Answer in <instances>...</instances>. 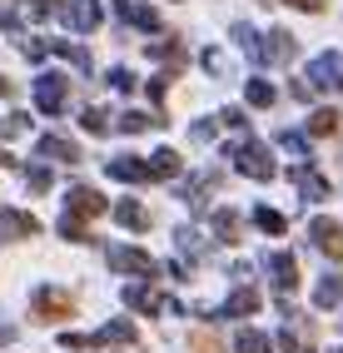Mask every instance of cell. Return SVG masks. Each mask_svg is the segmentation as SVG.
<instances>
[{
  "instance_id": "cell-1",
  "label": "cell",
  "mask_w": 343,
  "mask_h": 353,
  "mask_svg": "<svg viewBox=\"0 0 343 353\" xmlns=\"http://www.w3.org/2000/svg\"><path fill=\"white\" fill-rule=\"evenodd\" d=\"M234 40L249 50V60H254V65H284V60H293V50H299L289 30H269V40H259L249 26H234Z\"/></svg>"
},
{
  "instance_id": "cell-2",
  "label": "cell",
  "mask_w": 343,
  "mask_h": 353,
  "mask_svg": "<svg viewBox=\"0 0 343 353\" xmlns=\"http://www.w3.org/2000/svg\"><path fill=\"white\" fill-rule=\"evenodd\" d=\"M30 309H35L40 323H60V319L75 314V299L65 294V289H35V294H30Z\"/></svg>"
},
{
  "instance_id": "cell-3",
  "label": "cell",
  "mask_w": 343,
  "mask_h": 353,
  "mask_svg": "<svg viewBox=\"0 0 343 353\" xmlns=\"http://www.w3.org/2000/svg\"><path fill=\"white\" fill-rule=\"evenodd\" d=\"M229 154H234V170H244L249 179H273V159H269V150L259 139H244V145H234Z\"/></svg>"
},
{
  "instance_id": "cell-4",
  "label": "cell",
  "mask_w": 343,
  "mask_h": 353,
  "mask_svg": "<svg viewBox=\"0 0 343 353\" xmlns=\"http://www.w3.org/2000/svg\"><path fill=\"white\" fill-rule=\"evenodd\" d=\"M105 259H110V269H114V274H134V279H154V274H159V264H154L145 249H125V244H114Z\"/></svg>"
},
{
  "instance_id": "cell-5",
  "label": "cell",
  "mask_w": 343,
  "mask_h": 353,
  "mask_svg": "<svg viewBox=\"0 0 343 353\" xmlns=\"http://www.w3.org/2000/svg\"><path fill=\"white\" fill-rule=\"evenodd\" d=\"M279 348H284V353H313V323H309L304 314L289 309V319H284V328H279Z\"/></svg>"
},
{
  "instance_id": "cell-6",
  "label": "cell",
  "mask_w": 343,
  "mask_h": 353,
  "mask_svg": "<svg viewBox=\"0 0 343 353\" xmlns=\"http://www.w3.org/2000/svg\"><path fill=\"white\" fill-rule=\"evenodd\" d=\"M65 95H70V75H40V80H35V105H40V114H60V110H65Z\"/></svg>"
},
{
  "instance_id": "cell-7",
  "label": "cell",
  "mask_w": 343,
  "mask_h": 353,
  "mask_svg": "<svg viewBox=\"0 0 343 353\" xmlns=\"http://www.w3.org/2000/svg\"><path fill=\"white\" fill-rule=\"evenodd\" d=\"M60 10H65V20H70V30H80V35H90L100 26V6L95 0H65Z\"/></svg>"
},
{
  "instance_id": "cell-8",
  "label": "cell",
  "mask_w": 343,
  "mask_h": 353,
  "mask_svg": "<svg viewBox=\"0 0 343 353\" xmlns=\"http://www.w3.org/2000/svg\"><path fill=\"white\" fill-rule=\"evenodd\" d=\"M309 239L324 249L329 259H343V229H338L333 219H313V224H309Z\"/></svg>"
},
{
  "instance_id": "cell-9",
  "label": "cell",
  "mask_w": 343,
  "mask_h": 353,
  "mask_svg": "<svg viewBox=\"0 0 343 353\" xmlns=\"http://www.w3.org/2000/svg\"><path fill=\"white\" fill-rule=\"evenodd\" d=\"M338 65L343 55H318L309 65V90H338Z\"/></svg>"
},
{
  "instance_id": "cell-10",
  "label": "cell",
  "mask_w": 343,
  "mask_h": 353,
  "mask_svg": "<svg viewBox=\"0 0 343 353\" xmlns=\"http://www.w3.org/2000/svg\"><path fill=\"white\" fill-rule=\"evenodd\" d=\"M105 199L95 194V190H85V184H75L70 190V209H65V214H75V219H95V214H105Z\"/></svg>"
},
{
  "instance_id": "cell-11",
  "label": "cell",
  "mask_w": 343,
  "mask_h": 353,
  "mask_svg": "<svg viewBox=\"0 0 343 353\" xmlns=\"http://www.w3.org/2000/svg\"><path fill=\"white\" fill-rule=\"evenodd\" d=\"M269 274H273V289H279V294L299 289V264H293V254H273L269 259Z\"/></svg>"
},
{
  "instance_id": "cell-12",
  "label": "cell",
  "mask_w": 343,
  "mask_h": 353,
  "mask_svg": "<svg viewBox=\"0 0 343 353\" xmlns=\"http://www.w3.org/2000/svg\"><path fill=\"white\" fill-rule=\"evenodd\" d=\"M105 170H110V179H125V184H145V179H154L149 159H110Z\"/></svg>"
},
{
  "instance_id": "cell-13",
  "label": "cell",
  "mask_w": 343,
  "mask_h": 353,
  "mask_svg": "<svg viewBox=\"0 0 343 353\" xmlns=\"http://www.w3.org/2000/svg\"><path fill=\"white\" fill-rule=\"evenodd\" d=\"M30 234H40L35 214H15V209L0 214V239H30Z\"/></svg>"
},
{
  "instance_id": "cell-14",
  "label": "cell",
  "mask_w": 343,
  "mask_h": 353,
  "mask_svg": "<svg viewBox=\"0 0 343 353\" xmlns=\"http://www.w3.org/2000/svg\"><path fill=\"white\" fill-rule=\"evenodd\" d=\"M40 154L45 159H60V164H80V145H75V139H60V134H45L40 139Z\"/></svg>"
},
{
  "instance_id": "cell-15",
  "label": "cell",
  "mask_w": 343,
  "mask_h": 353,
  "mask_svg": "<svg viewBox=\"0 0 343 353\" xmlns=\"http://www.w3.org/2000/svg\"><path fill=\"white\" fill-rule=\"evenodd\" d=\"M214 239H219V244H239V239H244L234 209H214Z\"/></svg>"
},
{
  "instance_id": "cell-16",
  "label": "cell",
  "mask_w": 343,
  "mask_h": 353,
  "mask_svg": "<svg viewBox=\"0 0 343 353\" xmlns=\"http://www.w3.org/2000/svg\"><path fill=\"white\" fill-rule=\"evenodd\" d=\"M125 303H129V309H134V314H149V309H165V299H159L154 289H145V284H129V289H125Z\"/></svg>"
},
{
  "instance_id": "cell-17",
  "label": "cell",
  "mask_w": 343,
  "mask_h": 353,
  "mask_svg": "<svg viewBox=\"0 0 343 353\" xmlns=\"http://www.w3.org/2000/svg\"><path fill=\"white\" fill-rule=\"evenodd\" d=\"M114 10H120V15L129 20V26H140V30H159V15H154L149 6H134V0H120Z\"/></svg>"
},
{
  "instance_id": "cell-18",
  "label": "cell",
  "mask_w": 343,
  "mask_h": 353,
  "mask_svg": "<svg viewBox=\"0 0 343 353\" xmlns=\"http://www.w3.org/2000/svg\"><path fill=\"white\" fill-rule=\"evenodd\" d=\"M254 309H259V289H234L224 303V314H234V319H249Z\"/></svg>"
},
{
  "instance_id": "cell-19",
  "label": "cell",
  "mask_w": 343,
  "mask_h": 353,
  "mask_svg": "<svg viewBox=\"0 0 343 353\" xmlns=\"http://www.w3.org/2000/svg\"><path fill=\"white\" fill-rule=\"evenodd\" d=\"M114 219H120L125 229H149V209L134 204V199H125V204H114Z\"/></svg>"
},
{
  "instance_id": "cell-20",
  "label": "cell",
  "mask_w": 343,
  "mask_h": 353,
  "mask_svg": "<svg viewBox=\"0 0 343 353\" xmlns=\"http://www.w3.org/2000/svg\"><path fill=\"white\" fill-rule=\"evenodd\" d=\"M140 334H134V323L129 319H114V323H105L100 334H95V343H134Z\"/></svg>"
},
{
  "instance_id": "cell-21",
  "label": "cell",
  "mask_w": 343,
  "mask_h": 353,
  "mask_svg": "<svg viewBox=\"0 0 343 353\" xmlns=\"http://www.w3.org/2000/svg\"><path fill=\"white\" fill-rule=\"evenodd\" d=\"M313 303H318V309H338V303H343V274L324 279V284L313 289Z\"/></svg>"
},
{
  "instance_id": "cell-22",
  "label": "cell",
  "mask_w": 343,
  "mask_h": 353,
  "mask_svg": "<svg viewBox=\"0 0 343 353\" xmlns=\"http://www.w3.org/2000/svg\"><path fill=\"white\" fill-rule=\"evenodd\" d=\"M293 184L304 190V199H329V184H324V174H313V170H293Z\"/></svg>"
},
{
  "instance_id": "cell-23",
  "label": "cell",
  "mask_w": 343,
  "mask_h": 353,
  "mask_svg": "<svg viewBox=\"0 0 343 353\" xmlns=\"http://www.w3.org/2000/svg\"><path fill=\"white\" fill-rule=\"evenodd\" d=\"M254 224H259L264 234H284V214H279V209H269V204L254 209Z\"/></svg>"
},
{
  "instance_id": "cell-24",
  "label": "cell",
  "mask_w": 343,
  "mask_h": 353,
  "mask_svg": "<svg viewBox=\"0 0 343 353\" xmlns=\"http://www.w3.org/2000/svg\"><path fill=\"white\" fill-rule=\"evenodd\" d=\"M239 353H273V343L259 334V328H244V334H239Z\"/></svg>"
},
{
  "instance_id": "cell-25",
  "label": "cell",
  "mask_w": 343,
  "mask_h": 353,
  "mask_svg": "<svg viewBox=\"0 0 343 353\" xmlns=\"http://www.w3.org/2000/svg\"><path fill=\"white\" fill-rule=\"evenodd\" d=\"M249 105H254V110H269V105H273V85H269V80H249Z\"/></svg>"
},
{
  "instance_id": "cell-26",
  "label": "cell",
  "mask_w": 343,
  "mask_h": 353,
  "mask_svg": "<svg viewBox=\"0 0 343 353\" xmlns=\"http://www.w3.org/2000/svg\"><path fill=\"white\" fill-rule=\"evenodd\" d=\"M333 130H338V110H313L309 134H333Z\"/></svg>"
},
{
  "instance_id": "cell-27",
  "label": "cell",
  "mask_w": 343,
  "mask_h": 353,
  "mask_svg": "<svg viewBox=\"0 0 343 353\" xmlns=\"http://www.w3.org/2000/svg\"><path fill=\"white\" fill-rule=\"evenodd\" d=\"M60 234H65L70 244H85V239H90V234H85V219H75V214H65V219H60Z\"/></svg>"
},
{
  "instance_id": "cell-28",
  "label": "cell",
  "mask_w": 343,
  "mask_h": 353,
  "mask_svg": "<svg viewBox=\"0 0 343 353\" xmlns=\"http://www.w3.org/2000/svg\"><path fill=\"white\" fill-rule=\"evenodd\" d=\"M25 184H30L35 194H45V190H50V170H45V164H30V170H25Z\"/></svg>"
},
{
  "instance_id": "cell-29",
  "label": "cell",
  "mask_w": 343,
  "mask_h": 353,
  "mask_svg": "<svg viewBox=\"0 0 343 353\" xmlns=\"http://www.w3.org/2000/svg\"><path fill=\"white\" fill-rule=\"evenodd\" d=\"M25 130H30L25 114H10V120H0V139H15V134H25Z\"/></svg>"
},
{
  "instance_id": "cell-30",
  "label": "cell",
  "mask_w": 343,
  "mask_h": 353,
  "mask_svg": "<svg viewBox=\"0 0 343 353\" xmlns=\"http://www.w3.org/2000/svg\"><path fill=\"white\" fill-rule=\"evenodd\" d=\"M80 125H85L90 134H105V130H110V120H105V110H85V114H80Z\"/></svg>"
},
{
  "instance_id": "cell-31",
  "label": "cell",
  "mask_w": 343,
  "mask_h": 353,
  "mask_svg": "<svg viewBox=\"0 0 343 353\" xmlns=\"http://www.w3.org/2000/svg\"><path fill=\"white\" fill-rule=\"evenodd\" d=\"M189 353H224V348H219L209 334H194V339H189Z\"/></svg>"
},
{
  "instance_id": "cell-32",
  "label": "cell",
  "mask_w": 343,
  "mask_h": 353,
  "mask_svg": "<svg viewBox=\"0 0 343 353\" xmlns=\"http://www.w3.org/2000/svg\"><path fill=\"white\" fill-rule=\"evenodd\" d=\"M110 85L114 90H134V75H129V70H110Z\"/></svg>"
},
{
  "instance_id": "cell-33",
  "label": "cell",
  "mask_w": 343,
  "mask_h": 353,
  "mask_svg": "<svg viewBox=\"0 0 343 353\" xmlns=\"http://www.w3.org/2000/svg\"><path fill=\"white\" fill-rule=\"evenodd\" d=\"M289 6H293V10H313V15H318V10H324V0H289Z\"/></svg>"
},
{
  "instance_id": "cell-34",
  "label": "cell",
  "mask_w": 343,
  "mask_h": 353,
  "mask_svg": "<svg viewBox=\"0 0 343 353\" xmlns=\"http://www.w3.org/2000/svg\"><path fill=\"white\" fill-rule=\"evenodd\" d=\"M194 139H214V120H199L194 125Z\"/></svg>"
},
{
  "instance_id": "cell-35",
  "label": "cell",
  "mask_w": 343,
  "mask_h": 353,
  "mask_svg": "<svg viewBox=\"0 0 343 353\" xmlns=\"http://www.w3.org/2000/svg\"><path fill=\"white\" fill-rule=\"evenodd\" d=\"M10 90H15V85H10V80H6V75H0V95H10Z\"/></svg>"
},
{
  "instance_id": "cell-36",
  "label": "cell",
  "mask_w": 343,
  "mask_h": 353,
  "mask_svg": "<svg viewBox=\"0 0 343 353\" xmlns=\"http://www.w3.org/2000/svg\"><path fill=\"white\" fill-rule=\"evenodd\" d=\"M6 164H10V154H6V150H0V170H6Z\"/></svg>"
},
{
  "instance_id": "cell-37",
  "label": "cell",
  "mask_w": 343,
  "mask_h": 353,
  "mask_svg": "<svg viewBox=\"0 0 343 353\" xmlns=\"http://www.w3.org/2000/svg\"><path fill=\"white\" fill-rule=\"evenodd\" d=\"M338 90H343V65H338Z\"/></svg>"
}]
</instances>
